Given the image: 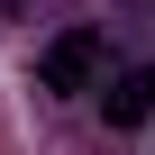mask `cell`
<instances>
[{
	"instance_id": "cell-2",
	"label": "cell",
	"mask_w": 155,
	"mask_h": 155,
	"mask_svg": "<svg viewBox=\"0 0 155 155\" xmlns=\"http://www.w3.org/2000/svg\"><path fill=\"white\" fill-rule=\"evenodd\" d=\"M101 110H110V128H146L155 119V64H119L101 82Z\"/></svg>"
},
{
	"instance_id": "cell-1",
	"label": "cell",
	"mask_w": 155,
	"mask_h": 155,
	"mask_svg": "<svg viewBox=\"0 0 155 155\" xmlns=\"http://www.w3.org/2000/svg\"><path fill=\"white\" fill-rule=\"evenodd\" d=\"M37 82H46V91H91V82H101V37H91V28H64V37H46V55H37Z\"/></svg>"
}]
</instances>
